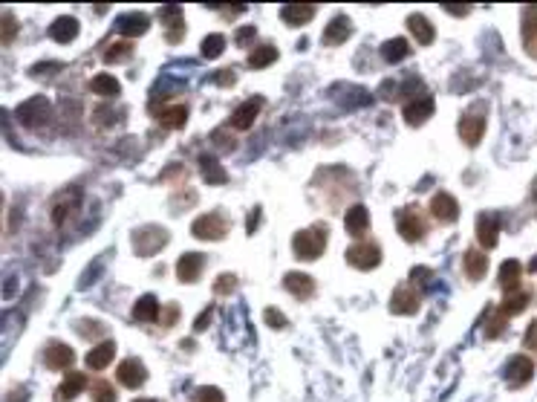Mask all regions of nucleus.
<instances>
[{
    "label": "nucleus",
    "instance_id": "79ce46f5",
    "mask_svg": "<svg viewBox=\"0 0 537 402\" xmlns=\"http://www.w3.org/2000/svg\"><path fill=\"white\" fill-rule=\"evenodd\" d=\"M505 321H509V319L500 316V313H494V316L485 321V338H497V336L505 330Z\"/></svg>",
    "mask_w": 537,
    "mask_h": 402
},
{
    "label": "nucleus",
    "instance_id": "f8f14e48",
    "mask_svg": "<svg viewBox=\"0 0 537 402\" xmlns=\"http://www.w3.org/2000/svg\"><path fill=\"white\" fill-rule=\"evenodd\" d=\"M116 377H119V382H121L124 388L136 391V388H142L145 379H147V367H145L139 359H124V362L119 365V370H116Z\"/></svg>",
    "mask_w": 537,
    "mask_h": 402
},
{
    "label": "nucleus",
    "instance_id": "ddd939ff",
    "mask_svg": "<svg viewBox=\"0 0 537 402\" xmlns=\"http://www.w3.org/2000/svg\"><path fill=\"white\" fill-rule=\"evenodd\" d=\"M477 240L483 249H494L497 240H500V218L491 211H483L477 218Z\"/></svg>",
    "mask_w": 537,
    "mask_h": 402
},
{
    "label": "nucleus",
    "instance_id": "49530a36",
    "mask_svg": "<svg viewBox=\"0 0 537 402\" xmlns=\"http://www.w3.org/2000/svg\"><path fill=\"white\" fill-rule=\"evenodd\" d=\"M263 319H266V324L274 327V330H283V327H286V316H283L280 310H272V307L263 313Z\"/></svg>",
    "mask_w": 537,
    "mask_h": 402
},
{
    "label": "nucleus",
    "instance_id": "6e6552de",
    "mask_svg": "<svg viewBox=\"0 0 537 402\" xmlns=\"http://www.w3.org/2000/svg\"><path fill=\"white\" fill-rule=\"evenodd\" d=\"M502 377H505V382H509V388H523L534 377V362L529 356H523V353L512 356L509 365H505V370H502Z\"/></svg>",
    "mask_w": 537,
    "mask_h": 402
},
{
    "label": "nucleus",
    "instance_id": "09e8293b",
    "mask_svg": "<svg viewBox=\"0 0 537 402\" xmlns=\"http://www.w3.org/2000/svg\"><path fill=\"white\" fill-rule=\"evenodd\" d=\"M523 345H526V350H534V353H537V321L529 324V330H526V336H523Z\"/></svg>",
    "mask_w": 537,
    "mask_h": 402
},
{
    "label": "nucleus",
    "instance_id": "6e6d98bb",
    "mask_svg": "<svg viewBox=\"0 0 537 402\" xmlns=\"http://www.w3.org/2000/svg\"><path fill=\"white\" fill-rule=\"evenodd\" d=\"M531 203H534V208H537V179H534V185H531Z\"/></svg>",
    "mask_w": 537,
    "mask_h": 402
},
{
    "label": "nucleus",
    "instance_id": "c9c22d12",
    "mask_svg": "<svg viewBox=\"0 0 537 402\" xmlns=\"http://www.w3.org/2000/svg\"><path fill=\"white\" fill-rule=\"evenodd\" d=\"M90 90L92 93H96V96H104V99H116L119 96V93H121V84L113 78V76H96V78H92L90 81Z\"/></svg>",
    "mask_w": 537,
    "mask_h": 402
},
{
    "label": "nucleus",
    "instance_id": "a19ab883",
    "mask_svg": "<svg viewBox=\"0 0 537 402\" xmlns=\"http://www.w3.org/2000/svg\"><path fill=\"white\" fill-rule=\"evenodd\" d=\"M194 402H226V396H223V391H219V388L205 385V388L194 391Z\"/></svg>",
    "mask_w": 537,
    "mask_h": 402
},
{
    "label": "nucleus",
    "instance_id": "f3484780",
    "mask_svg": "<svg viewBox=\"0 0 537 402\" xmlns=\"http://www.w3.org/2000/svg\"><path fill=\"white\" fill-rule=\"evenodd\" d=\"M433 99L430 96H419V99H414V102H407L404 105V122L407 125H414V128H419V125H425V122L433 116Z\"/></svg>",
    "mask_w": 537,
    "mask_h": 402
},
{
    "label": "nucleus",
    "instance_id": "5fc2aeb1",
    "mask_svg": "<svg viewBox=\"0 0 537 402\" xmlns=\"http://www.w3.org/2000/svg\"><path fill=\"white\" fill-rule=\"evenodd\" d=\"M445 12H451V15H468L471 9H468V6H459V9H457V6H445Z\"/></svg>",
    "mask_w": 537,
    "mask_h": 402
},
{
    "label": "nucleus",
    "instance_id": "b1692460",
    "mask_svg": "<svg viewBox=\"0 0 537 402\" xmlns=\"http://www.w3.org/2000/svg\"><path fill=\"white\" fill-rule=\"evenodd\" d=\"M84 388H87V377L78 374V370H70L67 379L61 382L58 391H55V402H73Z\"/></svg>",
    "mask_w": 537,
    "mask_h": 402
},
{
    "label": "nucleus",
    "instance_id": "ea45409f",
    "mask_svg": "<svg viewBox=\"0 0 537 402\" xmlns=\"http://www.w3.org/2000/svg\"><path fill=\"white\" fill-rule=\"evenodd\" d=\"M200 49H203L205 58H219V52L226 49V38L219 35V32H211V35L203 38V47H200Z\"/></svg>",
    "mask_w": 537,
    "mask_h": 402
},
{
    "label": "nucleus",
    "instance_id": "f03ea898",
    "mask_svg": "<svg viewBox=\"0 0 537 402\" xmlns=\"http://www.w3.org/2000/svg\"><path fill=\"white\" fill-rule=\"evenodd\" d=\"M168 240H171L168 229H162V226H142V229L133 232V249H136L139 258H150L159 249H165Z\"/></svg>",
    "mask_w": 537,
    "mask_h": 402
},
{
    "label": "nucleus",
    "instance_id": "bb28decb",
    "mask_svg": "<svg viewBox=\"0 0 537 402\" xmlns=\"http://www.w3.org/2000/svg\"><path fill=\"white\" fill-rule=\"evenodd\" d=\"M162 316V307L156 301V295H142L136 304H133V319L136 321H159Z\"/></svg>",
    "mask_w": 537,
    "mask_h": 402
},
{
    "label": "nucleus",
    "instance_id": "39448f33",
    "mask_svg": "<svg viewBox=\"0 0 537 402\" xmlns=\"http://www.w3.org/2000/svg\"><path fill=\"white\" fill-rule=\"evenodd\" d=\"M483 134H485V107H483V105H473V107L459 119V139H462L468 148H473V145H480Z\"/></svg>",
    "mask_w": 537,
    "mask_h": 402
},
{
    "label": "nucleus",
    "instance_id": "72a5a7b5",
    "mask_svg": "<svg viewBox=\"0 0 537 402\" xmlns=\"http://www.w3.org/2000/svg\"><path fill=\"white\" fill-rule=\"evenodd\" d=\"M407 55H410V44L404 38H393V41L382 44V58L387 64H399V61H404Z\"/></svg>",
    "mask_w": 537,
    "mask_h": 402
},
{
    "label": "nucleus",
    "instance_id": "7c9ffc66",
    "mask_svg": "<svg viewBox=\"0 0 537 402\" xmlns=\"http://www.w3.org/2000/svg\"><path fill=\"white\" fill-rule=\"evenodd\" d=\"M520 275H523V266L517 261H505L500 266V287L505 292H517L520 290Z\"/></svg>",
    "mask_w": 537,
    "mask_h": 402
},
{
    "label": "nucleus",
    "instance_id": "dca6fc26",
    "mask_svg": "<svg viewBox=\"0 0 537 402\" xmlns=\"http://www.w3.org/2000/svg\"><path fill=\"white\" fill-rule=\"evenodd\" d=\"M47 113H49V105H47L44 96H35V99H29V102H23L18 107V119L23 122V125H29V128H35V125H41V122H47Z\"/></svg>",
    "mask_w": 537,
    "mask_h": 402
},
{
    "label": "nucleus",
    "instance_id": "e433bc0d",
    "mask_svg": "<svg viewBox=\"0 0 537 402\" xmlns=\"http://www.w3.org/2000/svg\"><path fill=\"white\" fill-rule=\"evenodd\" d=\"M159 122H162L165 128H185V122H188V107H185V105L162 107V110H159Z\"/></svg>",
    "mask_w": 537,
    "mask_h": 402
},
{
    "label": "nucleus",
    "instance_id": "423d86ee",
    "mask_svg": "<svg viewBox=\"0 0 537 402\" xmlns=\"http://www.w3.org/2000/svg\"><path fill=\"white\" fill-rule=\"evenodd\" d=\"M346 264L356 266V269H375L378 264H382V249H378L375 240H358L353 243L350 249H346Z\"/></svg>",
    "mask_w": 537,
    "mask_h": 402
},
{
    "label": "nucleus",
    "instance_id": "7ed1b4c3",
    "mask_svg": "<svg viewBox=\"0 0 537 402\" xmlns=\"http://www.w3.org/2000/svg\"><path fill=\"white\" fill-rule=\"evenodd\" d=\"M229 229H231V223L226 220V214H219V211L200 214V218L191 223V235L200 240H223L229 235Z\"/></svg>",
    "mask_w": 537,
    "mask_h": 402
},
{
    "label": "nucleus",
    "instance_id": "5701e85b",
    "mask_svg": "<svg viewBox=\"0 0 537 402\" xmlns=\"http://www.w3.org/2000/svg\"><path fill=\"white\" fill-rule=\"evenodd\" d=\"M344 226H346V232H350L353 237H358L361 240V235H367V229H370V211H367V206H353L350 211L344 214Z\"/></svg>",
    "mask_w": 537,
    "mask_h": 402
},
{
    "label": "nucleus",
    "instance_id": "6ab92c4d",
    "mask_svg": "<svg viewBox=\"0 0 537 402\" xmlns=\"http://www.w3.org/2000/svg\"><path fill=\"white\" fill-rule=\"evenodd\" d=\"M350 35H353V20L346 18V15H335V18L327 23V29H324V44H327V47H338V44H344Z\"/></svg>",
    "mask_w": 537,
    "mask_h": 402
},
{
    "label": "nucleus",
    "instance_id": "58836bf2",
    "mask_svg": "<svg viewBox=\"0 0 537 402\" xmlns=\"http://www.w3.org/2000/svg\"><path fill=\"white\" fill-rule=\"evenodd\" d=\"M131 55H133V44L121 41V44H110L107 47L104 61H107V64H124V61H131Z\"/></svg>",
    "mask_w": 537,
    "mask_h": 402
},
{
    "label": "nucleus",
    "instance_id": "de8ad7c7",
    "mask_svg": "<svg viewBox=\"0 0 537 402\" xmlns=\"http://www.w3.org/2000/svg\"><path fill=\"white\" fill-rule=\"evenodd\" d=\"M255 35H258V29H255V26H240V29H237V35H234V41H237L240 47H248L251 41H255Z\"/></svg>",
    "mask_w": 537,
    "mask_h": 402
},
{
    "label": "nucleus",
    "instance_id": "c85d7f7f",
    "mask_svg": "<svg viewBox=\"0 0 537 402\" xmlns=\"http://www.w3.org/2000/svg\"><path fill=\"white\" fill-rule=\"evenodd\" d=\"M312 15H315L312 4H286L280 9V18L286 20L289 26H303L306 20H312Z\"/></svg>",
    "mask_w": 537,
    "mask_h": 402
},
{
    "label": "nucleus",
    "instance_id": "4c0bfd02",
    "mask_svg": "<svg viewBox=\"0 0 537 402\" xmlns=\"http://www.w3.org/2000/svg\"><path fill=\"white\" fill-rule=\"evenodd\" d=\"M90 396H92V402H116L119 399L113 382H107V379H96V382H92L90 385Z\"/></svg>",
    "mask_w": 537,
    "mask_h": 402
},
{
    "label": "nucleus",
    "instance_id": "1a4fd4ad",
    "mask_svg": "<svg viewBox=\"0 0 537 402\" xmlns=\"http://www.w3.org/2000/svg\"><path fill=\"white\" fill-rule=\"evenodd\" d=\"M78 206H81V189H67V191H61L55 200H52V206H49V218H52V223L55 226H64V220L70 218L73 211H78Z\"/></svg>",
    "mask_w": 537,
    "mask_h": 402
},
{
    "label": "nucleus",
    "instance_id": "cd10ccee",
    "mask_svg": "<svg viewBox=\"0 0 537 402\" xmlns=\"http://www.w3.org/2000/svg\"><path fill=\"white\" fill-rule=\"evenodd\" d=\"M531 301V295L526 292V290H517V292H505V298H502V304H500V316H505V319H512V316H517V313H523L526 310V304Z\"/></svg>",
    "mask_w": 537,
    "mask_h": 402
},
{
    "label": "nucleus",
    "instance_id": "0eeeda50",
    "mask_svg": "<svg viewBox=\"0 0 537 402\" xmlns=\"http://www.w3.org/2000/svg\"><path fill=\"white\" fill-rule=\"evenodd\" d=\"M422 304V292L414 287V284H402L396 287L393 298H390V313L396 316H414Z\"/></svg>",
    "mask_w": 537,
    "mask_h": 402
},
{
    "label": "nucleus",
    "instance_id": "412c9836",
    "mask_svg": "<svg viewBox=\"0 0 537 402\" xmlns=\"http://www.w3.org/2000/svg\"><path fill=\"white\" fill-rule=\"evenodd\" d=\"M150 26V18L145 12H128L116 20V29L124 35V38H133V35H145Z\"/></svg>",
    "mask_w": 537,
    "mask_h": 402
},
{
    "label": "nucleus",
    "instance_id": "20e7f679",
    "mask_svg": "<svg viewBox=\"0 0 537 402\" xmlns=\"http://www.w3.org/2000/svg\"><path fill=\"white\" fill-rule=\"evenodd\" d=\"M396 226H399V235L407 240V243H416L425 237L428 226H425V218H422V211L416 206H404L399 208L396 214Z\"/></svg>",
    "mask_w": 537,
    "mask_h": 402
},
{
    "label": "nucleus",
    "instance_id": "473e14b6",
    "mask_svg": "<svg viewBox=\"0 0 537 402\" xmlns=\"http://www.w3.org/2000/svg\"><path fill=\"white\" fill-rule=\"evenodd\" d=\"M407 29H410V32H414V38L419 41V44H430L433 41V26H430V20L425 18V15H419V12H414V15H410L407 18Z\"/></svg>",
    "mask_w": 537,
    "mask_h": 402
},
{
    "label": "nucleus",
    "instance_id": "4d7b16f0",
    "mask_svg": "<svg viewBox=\"0 0 537 402\" xmlns=\"http://www.w3.org/2000/svg\"><path fill=\"white\" fill-rule=\"evenodd\" d=\"M529 272H537V261H531V264H529Z\"/></svg>",
    "mask_w": 537,
    "mask_h": 402
},
{
    "label": "nucleus",
    "instance_id": "393cba45",
    "mask_svg": "<svg viewBox=\"0 0 537 402\" xmlns=\"http://www.w3.org/2000/svg\"><path fill=\"white\" fill-rule=\"evenodd\" d=\"M462 266H465V275L471 281H480V278L488 272V258L483 249H468L465 258H462Z\"/></svg>",
    "mask_w": 537,
    "mask_h": 402
},
{
    "label": "nucleus",
    "instance_id": "9b49d317",
    "mask_svg": "<svg viewBox=\"0 0 537 402\" xmlns=\"http://www.w3.org/2000/svg\"><path fill=\"white\" fill-rule=\"evenodd\" d=\"M159 20L165 23V38L168 44H179L185 38V18H182V6L168 4L159 9Z\"/></svg>",
    "mask_w": 537,
    "mask_h": 402
},
{
    "label": "nucleus",
    "instance_id": "9d476101",
    "mask_svg": "<svg viewBox=\"0 0 537 402\" xmlns=\"http://www.w3.org/2000/svg\"><path fill=\"white\" fill-rule=\"evenodd\" d=\"M430 218L436 223H454L459 218V203L448 191H436L430 197Z\"/></svg>",
    "mask_w": 537,
    "mask_h": 402
},
{
    "label": "nucleus",
    "instance_id": "8fccbe9b",
    "mask_svg": "<svg viewBox=\"0 0 537 402\" xmlns=\"http://www.w3.org/2000/svg\"><path fill=\"white\" fill-rule=\"evenodd\" d=\"M15 38V18L12 12H4V44H12Z\"/></svg>",
    "mask_w": 537,
    "mask_h": 402
},
{
    "label": "nucleus",
    "instance_id": "c756f323",
    "mask_svg": "<svg viewBox=\"0 0 537 402\" xmlns=\"http://www.w3.org/2000/svg\"><path fill=\"white\" fill-rule=\"evenodd\" d=\"M523 47L531 58H537V6L526 9V18H523Z\"/></svg>",
    "mask_w": 537,
    "mask_h": 402
},
{
    "label": "nucleus",
    "instance_id": "aec40b11",
    "mask_svg": "<svg viewBox=\"0 0 537 402\" xmlns=\"http://www.w3.org/2000/svg\"><path fill=\"white\" fill-rule=\"evenodd\" d=\"M49 38L58 41V44H73L78 38V20L73 15H61L52 20L49 26Z\"/></svg>",
    "mask_w": 537,
    "mask_h": 402
},
{
    "label": "nucleus",
    "instance_id": "a211bd4d",
    "mask_svg": "<svg viewBox=\"0 0 537 402\" xmlns=\"http://www.w3.org/2000/svg\"><path fill=\"white\" fill-rule=\"evenodd\" d=\"M203 266H205V255H200V252H185V255L176 261L179 281H182V284H194L197 278H200V272H203Z\"/></svg>",
    "mask_w": 537,
    "mask_h": 402
},
{
    "label": "nucleus",
    "instance_id": "f257e3e1",
    "mask_svg": "<svg viewBox=\"0 0 537 402\" xmlns=\"http://www.w3.org/2000/svg\"><path fill=\"white\" fill-rule=\"evenodd\" d=\"M327 223H315L312 229H303L292 237V252L301 258V261H315V258H321L324 249H327Z\"/></svg>",
    "mask_w": 537,
    "mask_h": 402
},
{
    "label": "nucleus",
    "instance_id": "3c124183",
    "mask_svg": "<svg viewBox=\"0 0 537 402\" xmlns=\"http://www.w3.org/2000/svg\"><path fill=\"white\" fill-rule=\"evenodd\" d=\"M211 316H214V307H208V310L205 313H200V319H197V324H194V330L197 333H203L208 324H211Z\"/></svg>",
    "mask_w": 537,
    "mask_h": 402
},
{
    "label": "nucleus",
    "instance_id": "4be33fe9",
    "mask_svg": "<svg viewBox=\"0 0 537 402\" xmlns=\"http://www.w3.org/2000/svg\"><path fill=\"white\" fill-rule=\"evenodd\" d=\"M283 287H286L298 301H309L315 295V281L309 275L303 272H286V278H283Z\"/></svg>",
    "mask_w": 537,
    "mask_h": 402
},
{
    "label": "nucleus",
    "instance_id": "c03bdc74",
    "mask_svg": "<svg viewBox=\"0 0 537 402\" xmlns=\"http://www.w3.org/2000/svg\"><path fill=\"white\" fill-rule=\"evenodd\" d=\"M76 327H78L81 336H102V333H104L102 321H87V319H81V321H76Z\"/></svg>",
    "mask_w": 537,
    "mask_h": 402
},
{
    "label": "nucleus",
    "instance_id": "864d4df0",
    "mask_svg": "<svg viewBox=\"0 0 537 402\" xmlns=\"http://www.w3.org/2000/svg\"><path fill=\"white\" fill-rule=\"evenodd\" d=\"M217 84H234V73L231 70H219V76H214Z\"/></svg>",
    "mask_w": 537,
    "mask_h": 402
},
{
    "label": "nucleus",
    "instance_id": "a878e982",
    "mask_svg": "<svg viewBox=\"0 0 537 402\" xmlns=\"http://www.w3.org/2000/svg\"><path fill=\"white\" fill-rule=\"evenodd\" d=\"M113 356H116V342H102V345H96L90 353H87V367L90 370H104L110 362H113Z\"/></svg>",
    "mask_w": 537,
    "mask_h": 402
},
{
    "label": "nucleus",
    "instance_id": "13d9d810",
    "mask_svg": "<svg viewBox=\"0 0 537 402\" xmlns=\"http://www.w3.org/2000/svg\"><path fill=\"white\" fill-rule=\"evenodd\" d=\"M133 402H159V399H145V396H142V399H133Z\"/></svg>",
    "mask_w": 537,
    "mask_h": 402
},
{
    "label": "nucleus",
    "instance_id": "4468645a",
    "mask_svg": "<svg viewBox=\"0 0 537 402\" xmlns=\"http://www.w3.org/2000/svg\"><path fill=\"white\" fill-rule=\"evenodd\" d=\"M260 107H263V99H260V96L246 99L243 105H237L234 113H231V128H237V131H248L251 125H255V119H258Z\"/></svg>",
    "mask_w": 537,
    "mask_h": 402
},
{
    "label": "nucleus",
    "instance_id": "2eb2a0df",
    "mask_svg": "<svg viewBox=\"0 0 537 402\" xmlns=\"http://www.w3.org/2000/svg\"><path fill=\"white\" fill-rule=\"evenodd\" d=\"M73 359H76V353H73V348L64 345V342H49L47 350H44V365H47L49 370H67V367L73 365Z\"/></svg>",
    "mask_w": 537,
    "mask_h": 402
},
{
    "label": "nucleus",
    "instance_id": "603ef678",
    "mask_svg": "<svg viewBox=\"0 0 537 402\" xmlns=\"http://www.w3.org/2000/svg\"><path fill=\"white\" fill-rule=\"evenodd\" d=\"M260 226V208H255V214H248V220H246V229H248V235L255 232Z\"/></svg>",
    "mask_w": 537,
    "mask_h": 402
},
{
    "label": "nucleus",
    "instance_id": "f704fd0d",
    "mask_svg": "<svg viewBox=\"0 0 537 402\" xmlns=\"http://www.w3.org/2000/svg\"><path fill=\"white\" fill-rule=\"evenodd\" d=\"M272 61H277V47H274V44H260V47L251 49V55H248V67L263 70V67L272 64Z\"/></svg>",
    "mask_w": 537,
    "mask_h": 402
},
{
    "label": "nucleus",
    "instance_id": "a18cd8bd",
    "mask_svg": "<svg viewBox=\"0 0 537 402\" xmlns=\"http://www.w3.org/2000/svg\"><path fill=\"white\" fill-rule=\"evenodd\" d=\"M176 319H179V310H176V304H168L165 310H162V316H159V327H162V330H171Z\"/></svg>",
    "mask_w": 537,
    "mask_h": 402
},
{
    "label": "nucleus",
    "instance_id": "2f4dec72",
    "mask_svg": "<svg viewBox=\"0 0 537 402\" xmlns=\"http://www.w3.org/2000/svg\"><path fill=\"white\" fill-rule=\"evenodd\" d=\"M200 171H203V177H205L208 185H223V182H229V174L223 171V165H219L214 157H208V153H203V157H200Z\"/></svg>",
    "mask_w": 537,
    "mask_h": 402
},
{
    "label": "nucleus",
    "instance_id": "37998d69",
    "mask_svg": "<svg viewBox=\"0 0 537 402\" xmlns=\"http://www.w3.org/2000/svg\"><path fill=\"white\" fill-rule=\"evenodd\" d=\"M234 287H237V278L234 275H219L217 284H214V292L217 295H229V292H234Z\"/></svg>",
    "mask_w": 537,
    "mask_h": 402
}]
</instances>
